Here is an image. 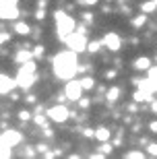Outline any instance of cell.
<instances>
[{
	"mask_svg": "<svg viewBox=\"0 0 157 159\" xmlns=\"http://www.w3.org/2000/svg\"><path fill=\"white\" fill-rule=\"evenodd\" d=\"M75 50H66V52H60L54 56V75L58 79H64V81H70V79L76 75L79 70V64H76V56Z\"/></svg>",
	"mask_w": 157,
	"mask_h": 159,
	"instance_id": "obj_1",
	"label": "cell"
},
{
	"mask_svg": "<svg viewBox=\"0 0 157 159\" xmlns=\"http://www.w3.org/2000/svg\"><path fill=\"white\" fill-rule=\"evenodd\" d=\"M35 79H37V75H35V62H25L23 66H21V70H19L17 75V85L21 89H29L31 85L35 83Z\"/></svg>",
	"mask_w": 157,
	"mask_h": 159,
	"instance_id": "obj_2",
	"label": "cell"
},
{
	"mask_svg": "<svg viewBox=\"0 0 157 159\" xmlns=\"http://www.w3.org/2000/svg\"><path fill=\"white\" fill-rule=\"evenodd\" d=\"M75 29V21L72 17H68L66 12H56V31H58L60 37H66L72 33Z\"/></svg>",
	"mask_w": 157,
	"mask_h": 159,
	"instance_id": "obj_3",
	"label": "cell"
},
{
	"mask_svg": "<svg viewBox=\"0 0 157 159\" xmlns=\"http://www.w3.org/2000/svg\"><path fill=\"white\" fill-rule=\"evenodd\" d=\"M64 41H66V46L70 48V50H75V52H83V50H87V46H89V41H87V37H85V33L83 31H72L70 35H66L64 37Z\"/></svg>",
	"mask_w": 157,
	"mask_h": 159,
	"instance_id": "obj_4",
	"label": "cell"
},
{
	"mask_svg": "<svg viewBox=\"0 0 157 159\" xmlns=\"http://www.w3.org/2000/svg\"><path fill=\"white\" fill-rule=\"evenodd\" d=\"M19 0H0V17L17 19L19 17Z\"/></svg>",
	"mask_w": 157,
	"mask_h": 159,
	"instance_id": "obj_5",
	"label": "cell"
},
{
	"mask_svg": "<svg viewBox=\"0 0 157 159\" xmlns=\"http://www.w3.org/2000/svg\"><path fill=\"white\" fill-rule=\"evenodd\" d=\"M21 141H23V134H21L19 130H4V132H2V136H0L2 149H12V147H17Z\"/></svg>",
	"mask_w": 157,
	"mask_h": 159,
	"instance_id": "obj_6",
	"label": "cell"
},
{
	"mask_svg": "<svg viewBox=\"0 0 157 159\" xmlns=\"http://www.w3.org/2000/svg\"><path fill=\"white\" fill-rule=\"evenodd\" d=\"M48 118L52 120V122H66L70 118V112L64 106H54L48 110Z\"/></svg>",
	"mask_w": 157,
	"mask_h": 159,
	"instance_id": "obj_7",
	"label": "cell"
},
{
	"mask_svg": "<svg viewBox=\"0 0 157 159\" xmlns=\"http://www.w3.org/2000/svg\"><path fill=\"white\" fill-rule=\"evenodd\" d=\"M81 93H83L81 81H68V83H66V97H68V99L79 101V99H81Z\"/></svg>",
	"mask_w": 157,
	"mask_h": 159,
	"instance_id": "obj_8",
	"label": "cell"
},
{
	"mask_svg": "<svg viewBox=\"0 0 157 159\" xmlns=\"http://www.w3.org/2000/svg\"><path fill=\"white\" fill-rule=\"evenodd\" d=\"M104 46L108 48V50H112V52H118V50L122 48V39H120V35H118V33H105Z\"/></svg>",
	"mask_w": 157,
	"mask_h": 159,
	"instance_id": "obj_9",
	"label": "cell"
},
{
	"mask_svg": "<svg viewBox=\"0 0 157 159\" xmlns=\"http://www.w3.org/2000/svg\"><path fill=\"white\" fill-rule=\"evenodd\" d=\"M0 93L6 95V93H11L12 89H15V85H17V79H11L8 75H2V79H0Z\"/></svg>",
	"mask_w": 157,
	"mask_h": 159,
	"instance_id": "obj_10",
	"label": "cell"
},
{
	"mask_svg": "<svg viewBox=\"0 0 157 159\" xmlns=\"http://www.w3.org/2000/svg\"><path fill=\"white\" fill-rule=\"evenodd\" d=\"M134 68H136V70H149V68H151V60L149 58H145V56H141V58H136L134 60Z\"/></svg>",
	"mask_w": 157,
	"mask_h": 159,
	"instance_id": "obj_11",
	"label": "cell"
},
{
	"mask_svg": "<svg viewBox=\"0 0 157 159\" xmlns=\"http://www.w3.org/2000/svg\"><path fill=\"white\" fill-rule=\"evenodd\" d=\"M12 31H15V33H19V35H29V25L27 23H21V21H19V23H15L12 25Z\"/></svg>",
	"mask_w": 157,
	"mask_h": 159,
	"instance_id": "obj_12",
	"label": "cell"
},
{
	"mask_svg": "<svg viewBox=\"0 0 157 159\" xmlns=\"http://www.w3.org/2000/svg\"><path fill=\"white\" fill-rule=\"evenodd\" d=\"M110 136H112V132L108 128H104V126H101V128H97L95 130V139H97V141H101V143H105V141H110Z\"/></svg>",
	"mask_w": 157,
	"mask_h": 159,
	"instance_id": "obj_13",
	"label": "cell"
},
{
	"mask_svg": "<svg viewBox=\"0 0 157 159\" xmlns=\"http://www.w3.org/2000/svg\"><path fill=\"white\" fill-rule=\"evenodd\" d=\"M31 56H33V52H29V50H23V52H19L17 56H15V60L17 62H21V64H25V62H29Z\"/></svg>",
	"mask_w": 157,
	"mask_h": 159,
	"instance_id": "obj_14",
	"label": "cell"
},
{
	"mask_svg": "<svg viewBox=\"0 0 157 159\" xmlns=\"http://www.w3.org/2000/svg\"><path fill=\"white\" fill-rule=\"evenodd\" d=\"M118 97H120V87H112L108 91V101H118Z\"/></svg>",
	"mask_w": 157,
	"mask_h": 159,
	"instance_id": "obj_15",
	"label": "cell"
},
{
	"mask_svg": "<svg viewBox=\"0 0 157 159\" xmlns=\"http://www.w3.org/2000/svg\"><path fill=\"white\" fill-rule=\"evenodd\" d=\"M143 8V12H151V11H155L157 8V0H151V2H145V4L141 6Z\"/></svg>",
	"mask_w": 157,
	"mask_h": 159,
	"instance_id": "obj_16",
	"label": "cell"
},
{
	"mask_svg": "<svg viewBox=\"0 0 157 159\" xmlns=\"http://www.w3.org/2000/svg\"><path fill=\"white\" fill-rule=\"evenodd\" d=\"M93 79H91V77H85V79H81V85H83V89H91V87H93Z\"/></svg>",
	"mask_w": 157,
	"mask_h": 159,
	"instance_id": "obj_17",
	"label": "cell"
},
{
	"mask_svg": "<svg viewBox=\"0 0 157 159\" xmlns=\"http://www.w3.org/2000/svg\"><path fill=\"white\" fill-rule=\"evenodd\" d=\"M149 79L155 83V87H157V66H151V68H149Z\"/></svg>",
	"mask_w": 157,
	"mask_h": 159,
	"instance_id": "obj_18",
	"label": "cell"
},
{
	"mask_svg": "<svg viewBox=\"0 0 157 159\" xmlns=\"http://www.w3.org/2000/svg\"><path fill=\"white\" fill-rule=\"evenodd\" d=\"M145 21H147L145 15H139V17H136V19L132 21V25H134V27H141V25H145Z\"/></svg>",
	"mask_w": 157,
	"mask_h": 159,
	"instance_id": "obj_19",
	"label": "cell"
},
{
	"mask_svg": "<svg viewBox=\"0 0 157 159\" xmlns=\"http://www.w3.org/2000/svg\"><path fill=\"white\" fill-rule=\"evenodd\" d=\"M101 43H104V41H101ZM101 43H99V41H91L87 46V50L89 52H99V46H101Z\"/></svg>",
	"mask_w": 157,
	"mask_h": 159,
	"instance_id": "obj_20",
	"label": "cell"
},
{
	"mask_svg": "<svg viewBox=\"0 0 157 159\" xmlns=\"http://www.w3.org/2000/svg\"><path fill=\"white\" fill-rule=\"evenodd\" d=\"M145 153H141V151H130V153H126V157H132V159H136V157H143Z\"/></svg>",
	"mask_w": 157,
	"mask_h": 159,
	"instance_id": "obj_21",
	"label": "cell"
},
{
	"mask_svg": "<svg viewBox=\"0 0 157 159\" xmlns=\"http://www.w3.org/2000/svg\"><path fill=\"white\" fill-rule=\"evenodd\" d=\"M19 118L21 120H31V112H19Z\"/></svg>",
	"mask_w": 157,
	"mask_h": 159,
	"instance_id": "obj_22",
	"label": "cell"
},
{
	"mask_svg": "<svg viewBox=\"0 0 157 159\" xmlns=\"http://www.w3.org/2000/svg\"><path fill=\"white\" fill-rule=\"evenodd\" d=\"M110 151H112V147L108 145V141H105L104 145H101V153H110Z\"/></svg>",
	"mask_w": 157,
	"mask_h": 159,
	"instance_id": "obj_23",
	"label": "cell"
},
{
	"mask_svg": "<svg viewBox=\"0 0 157 159\" xmlns=\"http://www.w3.org/2000/svg\"><path fill=\"white\" fill-rule=\"evenodd\" d=\"M79 106H81V107H87V106H89V99L81 97V99H79Z\"/></svg>",
	"mask_w": 157,
	"mask_h": 159,
	"instance_id": "obj_24",
	"label": "cell"
},
{
	"mask_svg": "<svg viewBox=\"0 0 157 159\" xmlns=\"http://www.w3.org/2000/svg\"><path fill=\"white\" fill-rule=\"evenodd\" d=\"M151 155H157V145H149V149H147Z\"/></svg>",
	"mask_w": 157,
	"mask_h": 159,
	"instance_id": "obj_25",
	"label": "cell"
},
{
	"mask_svg": "<svg viewBox=\"0 0 157 159\" xmlns=\"http://www.w3.org/2000/svg\"><path fill=\"white\" fill-rule=\"evenodd\" d=\"M97 0H79V4H95Z\"/></svg>",
	"mask_w": 157,
	"mask_h": 159,
	"instance_id": "obj_26",
	"label": "cell"
},
{
	"mask_svg": "<svg viewBox=\"0 0 157 159\" xmlns=\"http://www.w3.org/2000/svg\"><path fill=\"white\" fill-rule=\"evenodd\" d=\"M41 52H44V48H35V50H33V56H41Z\"/></svg>",
	"mask_w": 157,
	"mask_h": 159,
	"instance_id": "obj_27",
	"label": "cell"
},
{
	"mask_svg": "<svg viewBox=\"0 0 157 159\" xmlns=\"http://www.w3.org/2000/svg\"><path fill=\"white\" fill-rule=\"evenodd\" d=\"M151 130H153V132H157V120H155V122H151Z\"/></svg>",
	"mask_w": 157,
	"mask_h": 159,
	"instance_id": "obj_28",
	"label": "cell"
},
{
	"mask_svg": "<svg viewBox=\"0 0 157 159\" xmlns=\"http://www.w3.org/2000/svg\"><path fill=\"white\" fill-rule=\"evenodd\" d=\"M153 112H157V101H153Z\"/></svg>",
	"mask_w": 157,
	"mask_h": 159,
	"instance_id": "obj_29",
	"label": "cell"
}]
</instances>
